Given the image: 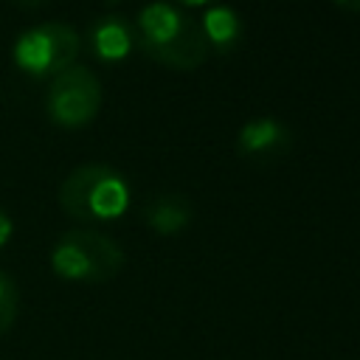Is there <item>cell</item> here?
Wrapping results in <instances>:
<instances>
[{"mask_svg": "<svg viewBox=\"0 0 360 360\" xmlns=\"http://www.w3.org/2000/svg\"><path fill=\"white\" fill-rule=\"evenodd\" d=\"M87 45L90 53L98 62H121L129 56V51L135 48V37H132V22L121 14H104L98 20L90 22L87 28Z\"/></svg>", "mask_w": 360, "mask_h": 360, "instance_id": "6", "label": "cell"}, {"mask_svg": "<svg viewBox=\"0 0 360 360\" xmlns=\"http://www.w3.org/2000/svg\"><path fill=\"white\" fill-rule=\"evenodd\" d=\"M101 110V82L90 68L70 65L56 73L45 93V112L56 127L79 129Z\"/></svg>", "mask_w": 360, "mask_h": 360, "instance_id": "5", "label": "cell"}, {"mask_svg": "<svg viewBox=\"0 0 360 360\" xmlns=\"http://www.w3.org/2000/svg\"><path fill=\"white\" fill-rule=\"evenodd\" d=\"M82 39L68 22H39L22 31L14 42L11 59L20 73L31 79H53L65 68L76 65Z\"/></svg>", "mask_w": 360, "mask_h": 360, "instance_id": "4", "label": "cell"}, {"mask_svg": "<svg viewBox=\"0 0 360 360\" xmlns=\"http://www.w3.org/2000/svg\"><path fill=\"white\" fill-rule=\"evenodd\" d=\"M183 6H214L217 0H180Z\"/></svg>", "mask_w": 360, "mask_h": 360, "instance_id": "13", "label": "cell"}, {"mask_svg": "<svg viewBox=\"0 0 360 360\" xmlns=\"http://www.w3.org/2000/svg\"><path fill=\"white\" fill-rule=\"evenodd\" d=\"M335 3L346 11H360V0H335Z\"/></svg>", "mask_w": 360, "mask_h": 360, "instance_id": "12", "label": "cell"}, {"mask_svg": "<svg viewBox=\"0 0 360 360\" xmlns=\"http://www.w3.org/2000/svg\"><path fill=\"white\" fill-rule=\"evenodd\" d=\"M112 3H118V0H112Z\"/></svg>", "mask_w": 360, "mask_h": 360, "instance_id": "15", "label": "cell"}, {"mask_svg": "<svg viewBox=\"0 0 360 360\" xmlns=\"http://www.w3.org/2000/svg\"><path fill=\"white\" fill-rule=\"evenodd\" d=\"M59 205L79 222H110L129 208V183L112 166L84 163L62 180Z\"/></svg>", "mask_w": 360, "mask_h": 360, "instance_id": "2", "label": "cell"}, {"mask_svg": "<svg viewBox=\"0 0 360 360\" xmlns=\"http://www.w3.org/2000/svg\"><path fill=\"white\" fill-rule=\"evenodd\" d=\"M17 312H20V290H17V281L0 270V335H6L14 321H17Z\"/></svg>", "mask_w": 360, "mask_h": 360, "instance_id": "10", "label": "cell"}, {"mask_svg": "<svg viewBox=\"0 0 360 360\" xmlns=\"http://www.w3.org/2000/svg\"><path fill=\"white\" fill-rule=\"evenodd\" d=\"M14 3H20V6H25V8H31V6H39L42 0H14Z\"/></svg>", "mask_w": 360, "mask_h": 360, "instance_id": "14", "label": "cell"}, {"mask_svg": "<svg viewBox=\"0 0 360 360\" xmlns=\"http://www.w3.org/2000/svg\"><path fill=\"white\" fill-rule=\"evenodd\" d=\"M132 37L149 59L174 70H194L211 53L200 20L163 0H155L138 11Z\"/></svg>", "mask_w": 360, "mask_h": 360, "instance_id": "1", "label": "cell"}, {"mask_svg": "<svg viewBox=\"0 0 360 360\" xmlns=\"http://www.w3.org/2000/svg\"><path fill=\"white\" fill-rule=\"evenodd\" d=\"M200 28L205 34L208 48L214 51H231L242 39V20L228 6H208L200 20Z\"/></svg>", "mask_w": 360, "mask_h": 360, "instance_id": "9", "label": "cell"}, {"mask_svg": "<svg viewBox=\"0 0 360 360\" xmlns=\"http://www.w3.org/2000/svg\"><path fill=\"white\" fill-rule=\"evenodd\" d=\"M11 233H14V222H11V217H8V214L0 208V250L8 245Z\"/></svg>", "mask_w": 360, "mask_h": 360, "instance_id": "11", "label": "cell"}, {"mask_svg": "<svg viewBox=\"0 0 360 360\" xmlns=\"http://www.w3.org/2000/svg\"><path fill=\"white\" fill-rule=\"evenodd\" d=\"M124 262L127 256L121 245L90 228H73L51 248V270L59 278L79 284H104L121 273Z\"/></svg>", "mask_w": 360, "mask_h": 360, "instance_id": "3", "label": "cell"}, {"mask_svg": "<svg viewBox=\"0 0 360 360\" xmlns=\"http://www.w3.org/2000/svg\"><path fill=\"white\" fill-rule=\"evenodd\" d=\"M143 219L146 225L160 233V236H174L180 231H186L194 219V205L186 194H158L146 202L143 208Z\"/></svg>", "mask_w": 360, "mask_h": 360, "instance_id": "8", "label": "cell"}, {"mask_svg": "<svg viewBox=\"0 0 360 360\" xmlns=\"http://www.w3.org/2000/svg\"><path fill=\"white\" fill-rule=\"evenodd\" d=\"M290 143H292L290 129L281 121H276V118H253V121L242 124L239 132H236V149H239V155L253 158V160L276 158Z\"/></svg>", "mask_w": 360, "mask_h": 360, "instance_id": "7", "label": "cell"}]
</instances>
